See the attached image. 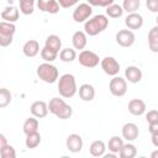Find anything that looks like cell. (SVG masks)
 I'll return each mask as SVG.
<instances>
[{
  "label": "cell",
  "mask_w": 158,
  "mask_h": 158,
  "mask_svg": "<svg viewBox=\"0 0 158 158\" xmlns=\"http://www.w3.org/2000/svg\"><path fill=\"white\" fill-rule=\"evenodd\" d=\"M109 26V19L106 15H95L91 19L86 20L84 23V32L89 36H96L100 32L105 31Z\"/></svg>",
  "instance_id": "cell-1"
},
{
  "label": "cell",
  "mask_w": 158,
  "mask_h": 158,
  "mask_svg": "<svg viewBox=\"0 0 158 158\" xmlns=\"http://www.w3.org/2000/svg\"><path fill=\"white\" fill-rule=\"evenodd\" d=\"M77 81L73 74L65 73L58 79V93L62 98H73L77 93Z\"/></svg>",
  "instance_id": "cell-2"
},
{
  "label": "cell",
  "mask_w": 158,
  "mask_h": 158,
  "mask_svg": "<svg viewBox=\"0 0 158 158\" xmlns=\"http://www.w3.org/2000/svg\"><path fill=\"white\" fill-rule=\"evenodd\" d=\"M48 110L51 114L57 116L60 120H67L72 116L73 109L70 105H68L63 99L59 98H52L48 102Z\"/></svg>",
  "instance_id": "cell-3"
},
{
  "label": "cell",
  "mask_w": 158,
  "mask_h": 158,
  "mask_svg": "<svg viewBox=\"0 0 158 158\" xmlns=\"http://www.w3.org/2000/svg\"><path fill=\"white\" fill-rule=\"evenodd\" d=\"M37 77L44 83L53 84L58 80L59 73H58L57 67H54L53 64L48 62H44L37 67Z\"/></svg>",
  "instance_id": "cell-4"
},
{
  "label": "cell",
  "mask_w": 158,
  "mask_h": 158,
  "mask_svg": "<svg viewBox=\"0 0 158 158\" xmlns=\"http://www.w3.org/2000/svg\"><path fill=\"white\" fill-rule=\"evenodd\" d=\"M78 60H79L80 65H83L85 68H95L99 64L100 58H99V56L95 52L88 51V49H83L79 53Z\"/></svg>",
  "instance_id": "cell-5"
},
{
  "label": "cell",
  "mask_w": 158,
  "mask_h": 158,
  "mask_svg": "<svg viewBox=\"0 0 158 158\" xmlns=\"http://www.w3.org/2000/svg\"><path fill=\"white\" fill-rule=\"evenodd\" d=\"M109 89H110V93L114 96H118V98L120 96H123L126 94V91H127V81H126V79L115 75L110 80Z\"/></svg>",
  "instance_id": "cell-6"
},
{
  "label": "cell",
  "mask_w": 158,
  "mask_h": 158,
  "mask_svg": "<svg viewBox=\"0 0 158 158\" xmlns=\"http://www.w3.org/2000/svg\"><path fill=\"white\" fill-rule=\"evenodd\" d=\"M93 14V7L88 2H83V4H79L75 10L73 11V20L75 22H85Z\"/></svg>",
  "instance_id": "cell-7"
},
{
  "label": "cell",
  "mask_w": 158,
  "mask_h": 158,
  "mask_svg": "<svg viewBox=\"0 0 158 158\" xmlns=\"http://www.w3.org/2000/svg\"><path fill=\"white\" fill-rule=\"evenodd\" d=\"M101 68L110 77H115L120 72V64L114 57H105L101 59Z\"/></svg>",
  "instance_id": "cell-8"
},
{
  "label": "cell",
  "mask_w": 158,
  "mask_h": 158,
  "mask_svg": "<svg viewBox=\"0 0 158 158\" xmlns=\"http://www.w3.org/2000/svg\"><path fill=\"white\" fill-rule=\"evenodd\" d=\"M136 41L135 33L131 30H120L116 33V42L121 47H131Z\"/></svg>",
  "instance_id": "cell-9"
},
{
  "label": "cell",
  "mask_w": 158,
  "mask_h": 158,
  "mask_svg": "<svg viewBox=\"0 0 158 158\" xmlns=\"http://www.w3.org/2000/svg\"><path fill=\"white\" fill-rule=\"evenodd\" d=\"M37 6L41 11L48 12V14H58L59 12V2L58 0H37Z\"/></svg>",
  "instance_id": "cell-10"
},
{
  "label": "cell",
  "mask_w": 158,
  "mask_h": 158,
  "mask_svg": "<svg viewBox=\"0 0 158 158\" xmlns=\"http://www.w3.org/2000/svg\"><path fill=\"white\" fill-rule=\"evenodd\" d=\"M31 114L32 116L37 117V118H42V117H46L47 114H48V104L46 101H42V100H38V101H35L31 107Z\"/></svg>",
  "instance_id": "cell-11"
},
{
  "label": "cell",
  "mask_w": 158,
  "mask_h": 158,
  "mask_svg": "<svg viewBox=\"0 0 158 158\" xmlns=\"http://www.w3.org/2000/svg\"><path fill=\"white\" fill-rule=\"evenodd\" d=\"M65 144H67V148L73 152V153H78L81 151L83 148V138L77 135V133H72L67 137V141H65Z\"/></svg>",
  "instance_id": "cell-12"
},
{
  "label": "cell",
  "mask_w": 158,
  "mask_h": 158,
  "mask_svg": "<svg viewBox=\"0 0 158 158\" xmlns=\"http://www.w3.org/2000/svg\"><path fill=\"white\" fill-rule=\"evenodd\" d=\"M122 137L126 139V141H128V142H131V141H135L137 137H138V127H137V125L136 123H133V122H127V123H125L123 126H122Z\"/></svg>",
  "instance_id": "cell-13"
},
{
  "label": "cell",
  "mask_w": 158,
  "mask_h": 158,
  "mask_svg": "<svg viewBox=\"0 0 158 158\" xmlns=\"http://www.w3.org/2000/svg\"><path fill=\"white\" fill-rule=\"evenodd\" d=\"M125 25L130 30H139L143 26V17L137 12L128 14L127 17L125 19Z\"/></svg>",
  "instance_id": "cell-14"
},
{
  "label": "cell",
  "mask_w": 158,
  "mask_h": 158,
  "mask_svg": "<svg viewBox=\"0 0 158 158\" xmlns=\"http://www.w3.org/2000/svg\"><path fill=\"white\" fill-rule=\"evenodd\" d=\"M128 111L135 116H141L146 112V102L141 99H132L128 102Z\"/></svg>",
  "instance_id": "cell-15"
},
{
  "label": "cell",
  "mask_w": 158,
  "mask_h": 158,
  "mask_svg": "<svg viewBox=\"0 0 158 158\" xmlns=\"http://www.w3.org/2000/svg\"><path fill=\"white\" fill-rule=\"evenodd\" d=\"M22 52H23V54H25L26 57L33 58V57H36V56L38 54V52H40V43H38L36 40H30V41H27V42L23 44Z\"/></svg>",
  "instance_id": "cell-16"
},
{
  "label": "cell",
  "mask_w": 158,
  "mask_h": 158,
  "mask_svg": "<svg viewBox=\"0 0 158 158\" xmlns=\"http://www.w3.org/2000/svg\"><path fill=\"white\" fill-rule=\"evenodd\" d=\"M125 78L126 80H128L130 83H138L142 79V70L138 67L135 65H130L125 69Z\"/></svg>",
  "instance_id": "cell-17"
},
{
  "label": "cell",
  "mask_w": 158,
  "mask_h": 158,
  "mask_svg": "<svg viewBox=\"0 0 158 158\" xmlns=\"http://www.w3.org/2000/svg\"><path fill=\"white\" fill-rule=\"evenodd\" d=\"M1 19L7 22H16L19 20V10L16 6H6L1 11Z\"/></svg>",
  "instance_id": "cell-18"
},
{
  "label": "cell",
  "mask_w": 158,
  "mask_h": 158,
  "mask_svg": "<svg viewBox=\"0 0 158 158\" xmlns=\"http://www.w3.org/2000/svg\"><path fill=\"white\" fill-rule=\"evenodd\" d=\"M86 33L83 32V31H77L74 32L73 37H72V43H73V47L75 49H84L85 46H86Z\"/></svg>",
  "instance_id": "cell-19"
},
{
  "label": "cell",
  "mask_w": 158,
  "mask_h": 158,
  "mask_svg": "<svg viewBox=\"0 0 158 158\" xmlns=\"http://www.w3.org/2000/svg\"><path fill=\"white\" fill-rule=\"evenodd\" d=\"M79 96L83 101H91L95 96V89L90 84H83L79 88Z\"/></svg>",
  "instance_id": "cell-20"
},
{
  "label": "cell",
  "mask_w": 158,
  "mask_h": 158,
  "mask_svg": "<svg viewBox=\"0 0 158 158\" xmlns=\"http://www.w3.org/2000/svg\"><path fill=\"white\" fill-rule=\"evenodd\" d=\"M148 47L152 52L158 53V25L152 27L148 32Z\"/></svg>",
  "instance_id": "cell-21"
},
{
  "label": "cell",
  "mask_w": 158,
  "mask_h": 158,
  "mask_svg": "<svg viewBox=\"0 0 158 158\" xmlns=\"http://www.w3.org/2000/svg\"><path fill=\"white\" fill-rule=\"evenodd\" d=\"M89 151H90V154H91L93 157H102V156L105 154L106 146H105V143H104L102 141L96 139V141H94V142L90 144Z\"/></svg>",
  "instance_id": "cell-22"
},
{
  "label": "cell",
  "mask_w": 158,
  "mask_h": 158,
  "mask_svg": "<svg viewBox=\"0 0 158 158\" xmlns=\"http://www.w3.org/2000/svg\"><path fill=\"white\" fill-rule=\"evenodd\" d=\"M22 131H23L25 135L37 132L38 131V120H37V117L33 116V117L26 118V121L23 122V126H22Z\"/></svg>",
  "instance_id": "cell-23"
},
{
  "label": "cell",
  "mask_w": 158,
  "mask_h": 158,
  "mask_svg": "<svg viewBox=\"0 0 158 158\" xmlns=\"http://www.w3.org/2000/svg\"><path fill=\"white\" fill-rule=\"evenodd\" d=\"M123 146V141L121 137L118 136H112L110 139H109V143H107V148L111 153H115V154H118L121 148Z\"/></svg>",
  "instance_id": "cell-24"
},
{
  "label": "cell",
  "mask_w": 158,
  "mask_h": 158,
  "mask_svg": "<svg viewBox=\"0 0 158 158\" xmlns=\"http://www.w3.org/2000/svg\"><path fill=\"white\" fill-rule=\"evenodd\" d=\"M137 154V149H136V146L132 144V143H123L118 156L121 158H133Z\"/></svg>",
  "instance_id": "cell-25"
},
{
  "label": "cell",
  "mask_w": 158,
  "mask_h": 158,
  "mask_svg": "<svg viewBox=\"0 0 158 158\" xmlns=\"http://www.w3.org/2000/svg\"><path fill=\"white\" fill-rule=\"evenodd\" d=\"M44 46L51 48V49H53V51H56V52H59V49L62 47V41H60V38L57 35H49L46 38Z\"/></svg>",
  "instance_id": "cell-26"
},
{
  "label": "cell",
  "mask_w": 158,
  "mask_h": 158,
  "mask_svg": "<svg viewBox=\"0 0 158 158\" xmlns=\"http://www.w3.org/2000/svg\"><path fill=\"white\" fill-rule=\"evenodd\" d=\"M16 32V26L14 22H7V21H1L0 22V36H11L14 37Z\"/></svg>",
  "instance_id": "cell-27"
},
{
  "label": "cell",
  "mask_w": 158,
  "mask_h": 158,
  "mask_svg": "<svg viewBox=\"0 0 158 158\" xmlns=\"http://www.w3.org/2000/svg\"><path fill=\"white\" fill-rule=\"evenodd\" d=\"M41 143V135L37 132H33V133H30V135H26V139H25V144L27 148L32 149V148H36L38 144Z\"/></svg>",
  "instance_id": "cell-28"
},
{
  "label": "cell",
  "mask_w": 158,
  "mask_h": 158,
  "mask_svg": "<svg viewBox=\"0 0 158 158\" xmlns=\"http://www.w3.org/2000/svg\"><path fill=\"white\" fill-rule=\"evenodd\" d=\"M122 14H123V7L117 4H112L106 7V15L111 19H118L122 16Z\"/></svg>",
  "instance_id": "cell-29"
},
{
  "label": "cell",
  "mask_w": 158,
  "mask_h": 158,
  "mask_svg": "<svg viewBox=\"0 0 158 158\" xmlns=\"http://www.w3.org/2000/svg\"><path fill=\"white\" fill-rule=\"evenodd\" d=\"M19 5L23 15H31L35 10V0H19Z\"/></svg>",
  "instance_id": "cell-30"
},
{
  "label": "cell",
  "mask_w": 158,
  "mask_h": 158,
  "mask_svg": "<svg viewBox=\"0 0 158 158\" xmlns=\"http://www.w3.org/2000/svg\"><path fill=\"white\" fill-rule=\"evenodd\" d=\"M59 58H60L62 62L70 63V62H73L77 58V52L74 49H72V48H64V49L60 51Z\"/></svg>",
  "instance_id": "cell-31"
},
{
  "label": "cell",
  "mask_w": 158,
  "mask_h": 158,
  "mask_svg": "<svg viewBox=\"0 0 158 158\" xmlns=\"http://www.w3.org/2000/svg\"><path fill=\"white\" fill-rule=\"evenodd\" d=\"M57 56H58V52H56V51H53V49H51V48H48L46 46L41 49V57H42V59L44 62L51 63V62L57 59Z\"/></svg>",
  "instance_id": "cell-32"
},
{
  "label": "cell",
  "mask_w": 158,
  "mask_h": 158,
  "mask_svg": "<svg viewBox=\"0 0 158 158\" xmlns=\"http://www.w3.org/2000/svg\"><path fill=\"white\" fill-rule=\"evenodd\" d=\"M139 5H141L139 0H123V2H122L123 11H126L127 14L136 12L139 9Z\"/></svg>",
  "instance_id": "cell-33"
},
{
  "label": "cell",
  "mask_w": 158,
  "mask_h": 158,
  "mask_svg": "<svg viewBox=\"0 0 158 158\" xmlns=\"http://www.w3.org/2000/svg\"><path fill=\"white\" fill-rule=\"evenodd\" d=\"M11 102V93L6 88L0 89V107L4 109Z\"/></svg>",
  "instance_id": "cell-34"
},
{
  "label": "cell",
  "mask_w": 158,
  "mask_h": 158,
  "mask_svg": "<svg viewBox=\"0 0 158 158\" xmlns=\"http://www.w3.org/2000/svg\"><path fill=\"white\" fill-rule=\"evenodd\" d=\"M0 154L2 158H16V152H15V148L10 144L0 148Z\"/></svg>",
  "instance_id": "cell-35"
},
{
  "label": "cell",
  "mask_w": 158,
  "mask_h": 158,
  "mask_svg": "<svg viewBox=\"0 0 158 158\" xmlns=\"http://www.w3.org/2000/svg\"><path fill=\"white\" fill-rule=\"evenodd\" d=\"M86 1L91 6H99V7H107L114 4V0H86Z\"/></svg>",
  "instance_id": "cell-36"
},
{
  "label": "cell",
  "mask_w": 158,
  "mask_h": 158,
  "mask_svg": "<svg viewBox=\"0 0 158 158\" xmlns=\"http://www.w3.org/2000/svg\"><path fill=\"white\" fill-rule=\"evenodd\" d=\"M146 120L148 123L158 122V110H151L146 114Z\"/></svg>",
  "instance_id": "cell-37"
},
{
  "label": "cell",
  "mask_w": 158,
  "mask_h": 158,
  "mask_svg": "<svg viewBox=\"0 0 158 158\" xmlns=\"http://www.w3.org/2000/svg\"><path fill=\"white\" fill-rule=\"evenodd\" d=\"M146 5L151 12H158V0H146Z\"/></svg>",
  "instance_id": "cell-38"
},
{
  "label": "cell",
  "mask_w": 158,
  "mask_h": 158,
  "mask_svg": "<svg viewBox=\"0 0 158 158\" xmlns=\"http://www.w3.org/2000/svg\"><path fill=\"white\" fill-rule=\"evenodd\" d=\"M78 1H79V0H58L60 7H63V9H69V7L74 6Z\"/></svg>",
  "instance_id": "cell-39"
},
{
  "label": "cell",
  "mask_w": 158,
  "mask_h": 158,
  "mask_svg": "<svg viewBox=\"0 0 158 158\" xmlns=\"http://www.w3.org/2000/svg\"><path fill=\"white\" fill-rule=\"evenodd\" d=\"M12 43V37L11 36H0V46L1 47H7Z\"/></svg>",
  "instance_id": "cell-40"
},
{
  "label": "cell",
  "mask_w": 158,
  "mask_h": 158,
  "mask_svg": "<svg viewBox=\"0 0 158 158\" xmlns=\"http://www.w3.org/2000/svg\"><path fill=\"white\" fill-rule=\"evenodd\" d=\"M149 133L151 135H157L158 133V122H154V123H149Z\"/></svg>",
  "instance_id": "cell-41"
},
{
  "label": "cell",
  "mask_w": 158,
  "mask_h": 158,
  "mask_svg": "<svg viewBox=\"0 0 158 158\" xmlns=\"http://www.w3.org/2000/svg\"><path fill=\"white\" fill-rule=\"evenodd\" d=\"M5 146H7V141H6V137L1 133V135H0V148H2V147H5Z\"/></svg>",
  "instance_id": "cell-42"
},
{
  "label": "cell",
  "mask_w": 158,
  "mask_h": 158,
  "mask_svg": "<svg viewBox=\"0 0 158 158\" xmlns=\"http://www.w3.org/2000/svg\"><path fill=\"white\" fill-rule=\"evenodd\" d=\"M152 143L154 147L158 148V133L157 135H152Z\"/></svg>",
  "instance_id": "cell-43"
},
{
  "label": "cell",
  "mask_w": 158,
  "mask_h": 158,
  "mask_svg": "<svg viewBox=\"0 0 158 158\" xmlns=\"http://www.w3.org/2000/svg\"><path fill=\"white\" fill-rule=\"evenodd\" d=\"M151 157H152V158H158V149H157V151H153V152L151 153Z\"/></svg>",
  "instance_id": "cell-44"
},
{
  "label": "cell",
  "mask_w": 158,
  "mask_h": 158,
  "mask_svg": "<svg viewBox=\"0 0 158 158\" xmlns=\"http://www.w3.org/2000/svg\"><path fill=\"white\" fill-rule=\"evenodd\" d=\"M156 22H157V25H158V15H157V17H156Z\"/></svg>",
  "instance_id": "cell-45"
}]
</instances>
